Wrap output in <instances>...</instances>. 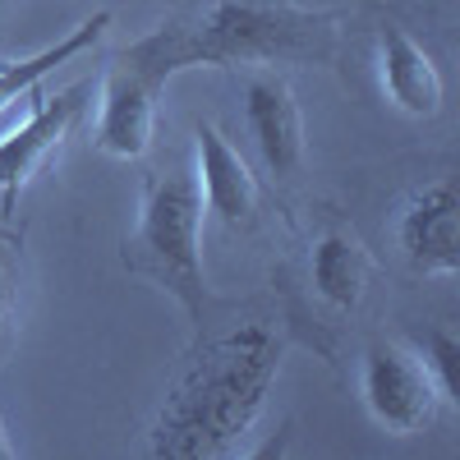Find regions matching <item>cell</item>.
<instances>
[{
	"label": "cell",
	"instance_id": "obj_2",
	"mask_svg": "<svg viewBox=\"0 0 460 460\" xmlns=\"http://www.w3.org/2000/svg\"><path fill=\"white\" fill-rule=\"evenodd\" d=\"M345 14L295 0H208L147 37L129 42L152 69L171 79L180 69H277V65H332L341 56Z\"/></svg>",
	"mask_w": 460,
	"mask_h": 460
},
{
	"label": "cell",
	"instance_id": "obj_12",
	"mask_svg": "<svg viewBox=\"0 0 460 460\" xmlns=\"http://www.w3.org/2000/svg\"><path fill=\"white\" fill-rule=\"evenodd\" d=\"M106 28H111V14H106V10H97V14H93V19H84L79 28H69L65 37H56L51 47L32 51V56H23V60H0V115H5L14 102H28V93H32L37 84H42L56 65H65V60H74L79 51L97 47Z\"/></svg>",
	"mask_w": 460,
	"mask_h": 460
},
{
	"label": "cell",
	"instance_id": "obj_3",
	"mask_svg": "<svg viewBox=\"0 0 460 460\" xmlns=\"http://www.w3.org/2000/svg\"><path fill=\"white\" fill-rule=\"evenodd\" d=\"M203 194L194 166H162L147 171L138 189L134 230L125 235V267L134 277L166 290L189 323H203L212 290L203 272Z\"/></svg>",
	"mask_w": 460,
	"mask_h": 460
},
{
	"label": "cell",
	"instance_id": "obj_8",
	"mask_svg": "<svg viewBox=\"0 0 460 460\" xmlns=\"http://www.w3.org/2000/svg\"><path fill=\"white\" fill-rule=\"evenodd\" d=\"M396 249L419 277L460 272V199L447 175L414 189L396 217Z\"/></svg>",
	"mask_w": 460,
	"mask_h": 460
},
{
	"label": "cell",
	"instance_id": "obj_16",
	"mask_svg": "<svg viewBox=\"0 0 460 460\" xmlns=\"http://www.w3.org/2000/svg\"><path fill=\"white\" fill-rule=\"evenodd\" d=\"M429 5H447V0H429Z\"/></svg>",
	"mask_w": 460,
	"mask_h": 460
},
{
	"label": "cell",
	"instance_id": "obj_1",
	"mask_svg": "<svg viewBox=\"0 0 460 460\" xmlns=\"http://www.w3.org/2000/svg\"><path fill=\"white\" fill-rule=\"evenodd\" d=\"M286 364V332L277 318L249 314L226 332L203 336L175 368L147 451L157 460H221L235 456L272 401Z\"/></svg>",
	"mask_w": 460,
	"mask_h": 460
},
{
	"label": "cell",
	"instance_id": "obj_5",
	"mask_svg": "<svg viewBox=\"0 0 460 460\" xmlns=\"http://www.w3.org/2000/svg\"><path fill=\"white\" fill-rule=\"evenodd\" d=\"M162 88H166V79L134 47L115 56L97 88V129H93L97 152H106L115 162L147 157L152 129H157V93Z\"/></svg>",
	"mask_w": 460,
	"mask_h": 460
},
{
	"label": "cell",
	"instance_id": "obj_11",
	"mask_svg": "<svg viewBox=\"0 0 460 460\" xmlns=\"http://www.w3.org/2000/svg\"><path fill=\"white\" fill-rule=\"evenodd\" d=\"M377 84L387 93V102L410 120H433L447 97L438 60L392 19L377 28Z\"/></svg>",
	"mask_w": 460,
	"mask_h": 460
},
{
	"label": "cell",
	"instance_id": "obj_13",
	"mask_svg": "<svg viewBox=\"0 0 460 460\" xmlns=\"http://www.w3.org/2000/svg\"><path fill=\"white\" fill-rule=\"evenodd\" d=\"M23 327V221L0 212V364L14 355Z\"/></svg>",
	"mask_w": 460,
	"mask_h": 460
},
{
	"label": "cell",
	"instance_id": "obj_14",
	"mask_svg": "<svg viewBox=\"0 0 460 460\" xmlns=\"http://www.w3.org/2000/svg\"><path fill=\"white\" fill-rule=\"evenodd\" d=\"M414 350L424 355V364H429V373H433V382H438L442 401L456 410V405H460V341H456V332L438 323V327H429V332L414 336Z\"/></svg>",
	"mask_w": 460,
	"mask_h": 460
},
{
	"label": "cell",
	"instance_id": "obj_6",
	"mask_svg": "<svg viewBox=\"0 0 460 460\" xmlns=\"http://www.w3.org/2000/svg\"><path fill=\"white\" fill-rule=\"evenodd\" d=\"M88 97H93V84H69L51 97H42L32 88V97H28L32 111L23 115V125L0 138V212H14L28 180L42 175V166L65 147Z\"/></svg>",
	"mask_w": 460,
	"mask_h": 460
},
{
	"label": "cell",
	"instance_id": "obj_15",
	"mask_svg": "<svg viewBox=\"0 0 460 460\" xmlns=\"http://www.w3.org/2000/svg\"><path fill=\"white\" fill-rule=\"evenodd\" d=\"M19 456V447L10 442V429H5V419H0V460H14Z\"/></svg>",
	"mask_w": 460,
	"mask_h": 460
},
{
	"label": "cell",
	"instance_id": "obj_4",
	"mask_svg": "<svg viewBox=\"0 0 460 460\" xmlns=\"http://www.w3.org/2000/svg\"><path fill=\"white\" fill-rule=\"evenodd\" d=\"M359 396H364L368 414L396 438H414V433L433 429L442 405H447L424 355H419L414 345L396 341V336H377L364 350Z\"/></svg>",
	"mask_w": 460,
	"mask_h": 460
},
{
	"label": "cell",
	"instance_id": "obj_9",
	"mask_svg": "<svg viewBox=\"0 0 460 460\" xmlns=\"http://www.w3.org/2000/svg\"><path fill=\"white\" fill-rule=\"evenodd\" d=\"M373 281V258L345 221L327 217L304 249V286L327 314H355Z\"/></svg>",
	"mask_w": 460,
	"mask_h": 460
},
{
	"label": "cell",
	"instance_id": "obj_10",
	"mask_svg": "<svg viewBox=\"0 0 460 460\" xmlns=\"http://www.w3.org/2000/svg\"><path fill=\"white\" fill-rule=\"evenodd\" d=\"M199 194H203V212L217 217L226 230H249L258 221L262 208V189L258 175L249 171V162L240 157V147L230 143L212 120L199 125Z\"/></svg>",
	"mask_w": 460,
	"mask_h": 460
},
{
	"label": "cell",
	"instance_id": "obj_7",
	"mask_svg": "<svg viewBox=\"0 0 460 460\" xmlns=\"http://www.w3.org/2000/svg\"><path fill=\"white\" fill-rule=\"evenodd\" d=\"M240 102L258 162L277 184H290L304 171V111L295 102L290 79L277 69H249L240 84Z\"/></svg>",
	"mask_w": 460,
	"mask_h": 460
}]
</instances>
